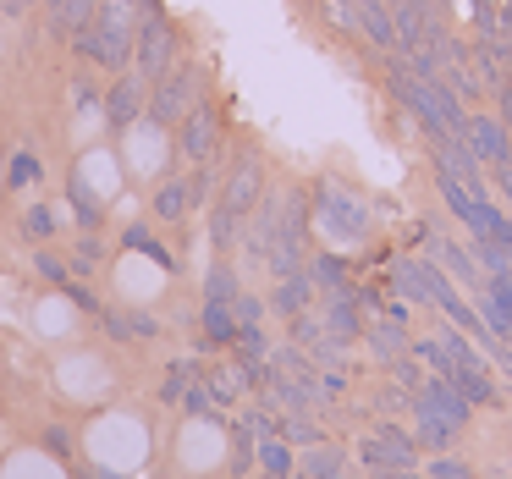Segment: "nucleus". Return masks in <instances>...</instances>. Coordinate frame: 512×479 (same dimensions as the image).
Segmentation results:
<instances>
[{"mask_svg": "<svg viewBox=\"0 0 512 479\" xmlns=\"http://www.w3.org/2000/svg\"><path fill=\"white\" fill-rule=\"evenodd\" d=\"M386 89L397 94V105L424 127V138H463V127H468L463 100H457L441 78L413 72L408 56H397V50H391V61H386Z\"/></svg>", "mask_w": 512, "mask_h": 479, "instance_id": "nucleus-1", "label": "nucleus"}, {"mask_svg": "<svg viewBox=\"0 0 512 479\" xmlns=\"http://www.w3.org/2000/svg\"><path fill=\"white\" fill-rule=\"evenodd\" d=\"M265 188H270L265 160H259L254 149H243V155L226 166L221 193H215V204H210V243H215V254H232V248L243 243V226H248V215L259 210Z\"/></svg>", "mask_w": 512, "mask_h": 479, "instance_id": "nucleus-2", "label": "nucleus"}, {"mask_svg": "<svg viewBox=\"0 0 512 479\" xmlns=\"http://www.w3.org/2000/svg\"><path fill=\"white\" fill-rule=\"evenodd\" d=\"M408 408H413V441L430 446V452H446V446H452L457 435L468 430V413H474V402H468L446 375H430L419 391H413Z\"/></svg>", "mask_w": 512, "mask_h": 479, "instance_id": "nucleus-3", "label": "nucleus"}, {"mask_svg": "<svg viewBox=\"0 0 512 479\" xmlns=\"http://www.w3.org/2000/svg\"><path fill=\"white\" fill-rule=\"evenodd\" d=\"M182 61V28L160 0H138V39H133V72L138 78H166Z\"/></svg>", "mask_w": 512, "mask_h": 479, "instance_id": "nucleus-4", "label": "nucleus"}, {"mask_svg": "<svg viewBox=\"0 0 512 479\" xmlns=\"http://www.w3.org/2000/svg\"><path fill=\"white\" fill-rule=\"evenodd\" d=\"M199 100H210V61L182 56L166 78L149 83V122H155V127H177Z\"/></svg>", "mask_w": 512, "mask_h": 479, "instance_id": "nucleus-5", "label": "nucleus"}, {"mask_svg": "<svg viewBox=\"0 0 512 479\" xmlns=\"http://www.w3.org/2000/svg\"><path fill=\"white\" fill-rule=\"evenodd\" d=\"M309 193L303 188H287L281 193V210H276V237H270V254H265V270L270 276H287V270H303L309 265Z\"/></svg>", "mask_w": 512, "mask_h": 479, "instance_id": "nucleus-6", "label": "nucleus"}, {"mask_svg": "<svg viewBox=\"0 0 512 479\" xmlns=\"http://www.w3.org/2000/svg\"><path fill=\"white\" fill-rule=\"evenodd\" d=\"M386 6H391V23H397V56H424L452 34L441 0H386Z\"/></svg>", "mask_w": 512, "mask_h": 479, "instance_id": "nucleus-7", "label": "nucleus"}, {"mask_svg": "<svg viewBox=\"0 0 512 479\" xmlns=\"http://www.w3.org/2000/svg\"><path fill=\"white\" fill-rule=\"evenodd\" d=\"M171 133H177V155L188 166H204V160L226 155V111L215 100H199Z\"/></svg>", "mask_w": 512, "mask_h": 479, "instance_id": "nucleus-8", "label": "nucleus"}, {"mask_svg": "<svg viewBox=\"0 0 512 479\" xmlns=\"http://www.w3.org/2000/svg\"><path fill=\"white\" fill-rule=\"evenodd\" d=\"M358 463L369 468V479H386V474H397V468H419V441H413L402 424L380 419L375 430L358 441Z\"/></svg>", "mask_w": 512, "mask_h": 479, "instance_id": "nucleus-9", "label": "nucleus"}, {"mask_svg": "<svg viewBox=\"0 0 512 479\" xmlns=\"http://www.w3.org/2000/svg\"><path fill=\"white\" fill-rule=\"evenodd\" d=\"M314 215H320V226L331 237H342V243H358V237H369V199H358V193L336 188V182H320L314 188Z\"/></svg>", "mask_w": 512, "mask_h": 479, "instance_id": "nucleus-10", "label": "nucleus"}, {"mask_svg": "<svg viewBox=\"0 0 512 479\" xmlns=\"http://www.w3.org/2000/svg\"><path fill=\"white\" fill-rule=\"evenodd\" d=\"M100 111H105V122H111V133H127L133 122H144L149 116V78H138L133 67L116 72L105 100H100Z\"/></svg>", "mask_w": 512, "mask_h": 479, "instance_id": "nucleus-11", "label": "nucleus"}, {"mask_svg": "<svg viewBox=\"0 0 512 479\" xmlns=\"http://www.w3.org/2000/svg\"><path fill=\"white\" fill-rule=\"evenodd\" d=\"M463 138H468V149H474V160H479V166H490V171L512 166V133H507V122H501V116L468 111Z\"/></svg>", "mask_w": 512, "mask_h": 479, "instance_id": "nucleus-12", "label": "nucleus"}, {"mask_svg": "<svg viewBox=\"0 0 512 479\" xmlns=\"http://www.w3.org/2000/svg\"><path fill=\"white\" fill-rule=\"evenodd\" d=\"M430 160H435V177H452L463 188L485 193V166L474 160L468 138H430Z\"/></svg>", "mask_w": 512, "mask_h": 479, "instance_id": "nucleus-13", "label": "nucleus"}, {"mask_svg": "<svg viewBox=\"0 0 512 479\" xmlns=\"http://www.w3.org/2000/svg\"><path fill=\"white\" fill-rule=\"evenodd\" d=\"M320 320H325V331H331L342 347H353L358 336H364V303H358L353 292H336V298H320Z\"/></svg>", "mask_w": 512, "mask_h": 479, "instance_id": "nucleus-14", "label": "nucleus"}, {"mask_svg": "<svg viewBox=\"0 0 512 479\" xmlns=\"http://www.w3.org/2000/svg\"><path fill=\"white\" fill-rule=\"evenodd\" d=\"M314 276H309V265L303 270H287V276H276V287H270V309L281 314V320H292V314H303V309H314Z\"/></svg>", "mask_w": 512, "mask_h": 479, "instance_id": "nucleus-15", "label": "nucleus"}, {"mask_svg": "<svg viewBox=\"0 0 512 479\" xmlns=\"http://www.w3.org/2000/svg\"><path fill=\"white\" fill-rule=\"evenodd\" d=\"M353 28L369 39L375 50H397V23H391V6L386 0H353Z\"/></svg>", "mask_w": 512, "mask_h": 479, "instance_id": "nucleus-16", "label": "nucleus"}, {"mask_svg": "<svg viewBox=\"0 0 512 479\" xmlns=\"http://www.w3.org/2000/svg\"><path fill=\"white\" fill-rule=\"evenodd\" d=\"M364 342H369V353H375L380 364H397V358L408 353L413 336H408V325H402V320H391V314H375V320L364 325Z\"/></svg>", "mask_w": 512, "mask_h": 479, "instance_id": "nucleus-17", "label": "nucleus"}, {"mask_svg": "<svg viewBox=\"0 0 512 479\" xmlns=\"http://www.w3.org/2000/svg\"><path fill=\"white\" fill-rule=\"evenodd\" d=\"M100 325L111 342H149V336H160V320L138 309H100Z\"/></svg>", "mask_w": 512, "mask_h": 479, "instance_id": "nucleus-18", "label": "nucleus"}, {"mask_svg": "<svg viewBox=\"0 0 512 479\" xmlns=\"http://www.w3.org/2000/svg\"><path fill=\"white\" fill-rule=\"evenodd\" d=\"M149 210H155V221H188L193 215V188H188V177H166L155 188V199H149Z\"/></svg>", "mask_w": 512, "mask_h": 479, "instance_id": "nucleus-19", "label": "nucleus"}, {"mask_svg": "<svg viewBox=\"0 0 512 479\" xmlns=\"http://www.w3.org/2000/svg\"><path fill=\"white\" fill-rule=\"evenodd\" d=\"M430 254L441 259V265L452 270V276H463V287H474V292L485 287V270H479V259L468 254L463 243H452V237H430Z\"/></svg>", "mask_w": 512, "mask_h": 479, "instance_id": "nucleus-20", "label": "nucleus"}, {"mask_svg": "<svg viewBox=\"0 0 512 479\" xmlns=\"http://www.w3.org/2000/svg\"><path fill=\"white\" fill-rule=\"evenodd\" d=\"M199 380H204V391H210V402H215L221 413L248 391V380H243V369H237V358H232V364H215V369H199Z\"/></svg>", "mask_w": 512, "mask_h": 479, "instance_id": "nucleus-21", "label": "nucleus"}, {"mask_svg": "<svg viewBox=\"0 0 512 479\" xmlns=\"http://www.w3.org/2000/svg\"><path fill=\"white\" fill-rule=\"evenodd\" d=\"M309 276H314V292H320V298H336V292L358 287L347 259H336V254H309Z\"/></svg>", "mask_w": 512, "mask_h": 479, "instance_id": "nucleus-22", "label": "nucleus"}, {"mask_svg": "<svg viewBox=\"0 0 512 479\" xmlns=\"http://www.w3.org/2000/svg\"><path fill=\"white\" fill-rule=\"evenodd\" d=\"M67 199H72V215H78L83 232H100V226H105V204H100V193L83 182V171H72V177H67Z\"/></svg>", "mask_w": 512, "mask_h": 479, "instance_id": "nucleus-23", "label": "nucleus"}, {"mask_svg": "<svg viewBox=\"0 0 512 479\" xmlns=\"http://www.w3.org/2000/svg\"><path fill=\"white\" fill-rule=\"evenodd\" d=\"M199 325H204V347H232L237 342V314H232V303H204L199 309Z\"/></svg>", "mask_w": 512, "mask_h": 479, "instance_id": "nucleus-24", "label": "nucleus"}, {"mask_svg": "<svg viewBox=\"0 0 512 479\" xmlns=\"http://www.w3.org/2000/svg\"><path fill=\"white\" fill-rule=\"evenodd\" d=\"M259 474L265 479H292L298 474V452H292V441H281V435H259Z\"/></svg>", "mask_w": 512, "mask_h": 479, "instance_id": "nucleus-25", "label": "nucleus"}, {"mask_svg": "<svg viewBox=\"0 0 512 479\" xmlns=\"http://www.w3.org/2000/svg\"><path fill=\"white\" fill-rule=\"evenodd\" d=\"M298 468H303V479H342L347 474V452L342 446H309V452L298 457Z\"/></svg>", "mask_w": 512, "mask_h": 479, "instance_id": "nucleus-26", "label": "nucleus"}, {"mask_svg": "<svg viewBox=\"0 0 512 479\" xmlns=\"http://www.w3.org/2000/svg\"><path fill=\"white\" fill-rule=\"evenodd\" d=\"M237 292H243V281H237V270L226 265V254L210 265V276H204V303H237Z\"/></svg>", "mask_w": 512, "mask_h": 479, "instance_id": "nucleus-27", "label": "nucleus"}, {"mask_svg": "<svg viewBox=\"0 0 512 479\" xmlns=\"http://www.w3.org/2000/svg\"><path fill=\"white\" fill-rule=\"evenodd\" d=\"M23 232H28V243H56V232H61V215L50 210V204H34V210L23 215Z\"/></svg>", "mask_w": 512, "mask_h": 479, "instance_id": "nucleus-28", "label": "nucleus"}, {"mask_svg": "<svg viewBox=\"0 0 512 479\" xmlns=\"http://www.w3.org/2000/svg\"><path fill=\"white\" fill-rule=\"evenodd\" d=\"M281 441H292V446H320L325 430L309 419V413H281Z\"/></svg>", "mask_w": 512, "mask_h": 479, "instance_id": "nucleus-29", "label": "nucleus"}, {"mask_svg": "<svg viewBox=\"0 0 512 479\" xmlns=\"http://www.w3.org/2000/svg\"><path fill=\"white\" fill-rule=\"evenodd\" d=\"M122 243H127V248H138V254H149L160 270H171V265H177V259H171V248H160V237L149 232V226H127V237H122Z\"/></svg>", "mask_w": 512, "mask_h": 479, "instance_id": "nucleus-30", "label": "nucleus"}, {"mask_svg": "<svg viewBox=\"0 0 512 479\" xmlns=\"http://www.w3.org/2000/svg\"><path fill=\"white\" fill-rule=\"evenodd\" d=\"M39 182V155L34 149H17L12 166H6V188H34Z\"/></svg>", "mask_w": 512, "mask_h": 479, "instance_id": "nucleus-31", "label": "nucleus"}, {"mask_svg": "<svg viewBox=\"0 0 512 479\" xmlns=\"http://www.w3.org/2000/svg\"><path fill=\"white\" fill-rule=\"evenodd\" d=\"M424 479H474V468L452 452H435V463H424Z\"/></svg>", "mask_w": 512, "mask_h": 479, "instance_id": "nucleus-32", "label": "nucleus"}, {"mask_svg": "<svg viewBox=\"0 0 512 479\" xmlns=\"http://www.w3.org/2000/svg\"><path fill=\"white\" fill-rule=\"evenodd\" d=\"M193 380H199V364H171V369H166V386H160V397H166V402H182V391H188Z\"/></svg>", "mask_w": 512, "mask_h": 479, "instance_id": "nucleus-33", "label": "nucleus"}, {"mask_svg": "<svg viewBox=\"0 0 512 479\" xmlns=\"http://www.w3.org/2000/svg\"><path fill=\"white\" fill-rule=\"evenodd\" d=\"M39 446H45V452H56L61 457V463H72V430H67V424H45V435H39Z\"/></svg>", "mask_w": 512, "mask_h": 479, "instance_id": "nucleus-34", "label": "nucleus"}, {"mask_svg": "<svg viewBox=\"0 0 512 479\" xmlns=\"http://www.w3.org/2000/svg\"><path fill=\"white\" fill-rule=\"evenodd\" d=\"M34 270L50 281V287H67V281H72V276H67V265H61V259L50 254V248H39V254H34Z\"/></svg>", "mask_w": 512, "mask_h": 479, "instance_id": "nucleus-35", "label": "nucleus"}, {"mask_svg": "<svg viewBox=\"0 0 512 479\" xmlns=\"http://www.w3.org/2000/svg\"><path fill=\"white\" fill-rule=\"evenodd\" d=\"M232 314H237V325H259V320H265V303H259L254 292H237Z\"/></svg>", "mask_w": 512, "mask_h": 479, "instance_id": "nucleus-36", "label": "nucleus"}, {"mask_svg": "<svg viewBox=\"0 0 512 479\" xmlns=\"http://www.w3.org/2000/svg\"><path fill=\"white\" fill-rule=\"evenodd\" d=\"M100 254H105V248H100V232H83V237H78V270L100 265Z\"/></svg>", "mask_w": 512, "mask_h": 479, "instance_id": "nucleus-37", "label": "nucleus"}, {"mask_svg": "<svg viewBox=\"0 0 512 479\" xmlns=\"http://www.w3.org/2000/svg\"><path fill=\"white\" fill-rule=\"evenodd\" d=\"M61 292H67V298H72V303H78V309H89V314H100V309H105V303H100V298H94V292H89V287H78V281H67V287H61Z\"/></svg>", "mask_w": 512, "mask_h": 479, "instance_id": "nucleus-38", "label": "nucleus"}, {"mask_svg": "<svg viewBox=\"0 0 512 479\" xmlns=\"http://www.w3.org/2000/svg\"><path fill=\"white\" fill-rule=\"evenodd\" d=\"M496 116L507 122V133H512V72L501 78V89H496Z\"/></svg>", "mask_w": 512, "mask_h": 479, "instance_id": "nucleus-39", "label": "nucleus"}, {"mask_svg": "<svg viewBox=\"0 0 512 479\" xmlns=\"http://www.w3.org/2000/svg\"><path fill=\"white\" fill-rule=\"evenodd\" d=\"M34 6H39V0H0V12H6V17H28Z\"/></svg>", "mask_w": 512, "mask_h": 479, "instance_id": "nucleus-40", "label": "nucleus"}, {"mask_svg": "<svg viewBox=\"0 0 512 479\" xmlns=\"http://www.w3.org/2000/svg\"><path fill=\"white\" fill-rule=\"evenodd\" d=\"M386 479H424L419 468H397V474H386Z\"/></svg>", "mask_w": 512, "mask_h": 479, "instance_id": "nucleus-41", "label": "nucleus"}]
</instances>
